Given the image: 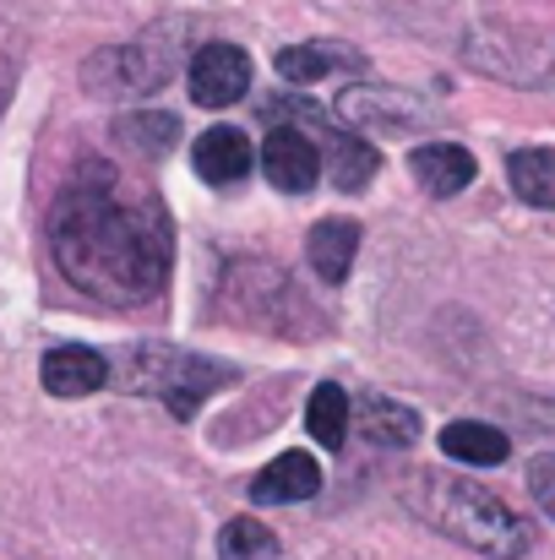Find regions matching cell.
<instances>
[{
  "label": "cell",
  "mask_w": 555,
  "mask_h": 560,
  "mask_svg": "<svg viewBox=\"0 0 555 560\" xmlns=\"http://www.w3.org/2000/svg\"><path fill=\"white\" fill-rule=\"evenodd\" d=\"M190 98L201 109H229L251 93V55L240 44H201L190 55Z\"/></svg>",
  "instance_id": "cell-6"
},
{
  "label": "cell",
  "mask_w": 555,
  "mask_h": 560,
  "mask_svg": "<svg viewBox=\"0 0 555 560\" xmlns=\"http://www.w3.org/2000/svg\"><path fill=\"white\" fill-rule=\"evenodd\" d=\"M38 381H44V392H55V397H88V392H99V386L109 381V360H104L99 349L60 343V349H49V354L38 360Z\"/></svg>",
  "instance_id": "cell-9"
},
{
  "label": "cell",
  "mask_w": 555,
  "mask_h": 560,
  "mask_svg": "<svg viewBox=\"0 0 555 560\" xmlns=\"http://www.w3.org/2000/svg\"><path fill=\"white\" fill-rule=\"evenodd\" d=\"M267 120H273V126H300V131L322 148V170L333 175L338 190H366V180L375 175V164H381L366 137L344 131V126H338L333 115H322L316 104L284 98V104H267Z\"/></svg>",
  "instance_id": "cell-4"
},
{
  "label": "cell",
  "mask_w": 555,
  "mask_h": 560,
  "mask_svg": "<svg viewBox=\"0 0 555 560\" xmlns=\"http://www.w3.org/2000/svg\"><path fill=\"white\" fill-rule=\"evenodd\" d=\"M408 175L430 190V196H458L463 186H474L479 164H474V153L458 148V142H425V148L408 153Z\"/></svg>",
  "instance_id": "cell-12"
},
{
  "label": "cell",
  "mask_w": 555,
  "mask_h": 560,
  "mask_svg": "<svg viewBox=\"0 0 555 560\" xmlns=\"http://www.w3.org/2000/svg\"><path fill=\"white\" fill-rule=\"evenodd\" d=\"M507 180L518 201L555 212V148H518L507 159Z\"/></svg>",
  "instance_id": "cell-18"
},
{
  "label": "cell",
  "mask_w": 555,
  "mask_h": 560,
  "mask_svg": "<svg viewBox=\"0 0 555 560\" xmlns=\"http://www.w3.org/2000/svg\"><path fill=\"white\" fill-rule=\"evenodd\" d=\"M181 137V120L164 115V109H131L115 120V142H126L137 159H164Z\"/></svg>",
  "instance_id": "cell-19"
},
{
  "label": "cell",
  "mask_w": 555,
  "mask_h": 560,
  "mask_svg": "<svg viewBox=\"0 0 555 560\" xmlns=\"http://www.w3.org/2000/svg\"><path fill=\"white\" fill-rule=\"evenodd\" d=\"M273 66L284 82H322L333 71H366V55L338 38H311V44H284Z\"/></svg>",
  "instance_id": "cell-10"
},
{
  "label": "cell",
  "mask_w": 555,
  "mask_h": 560,
  "mask_svg": "<svg viewBox=\"0 0 555 560\" xmlns=\"http://www.w3.org/2000/svg\"><path fill=\"white\" fill-rule=\"evenodd\" d=\"M338 115L349 126H366V131H397V126L419 120V104L408 93H386V88H344Z\"/></svg>",
  "instance_id": "cell-13"
},
{
  "label": "cell",
  "mask_w": 555,
  "mask_h": 560,
  "mask_svg": "<svg viewBox=\"0 0 555 560\" xmlns=\"http://www.w3.org/2000/svg\"><path fill=\"white\" fill-rule=\"evenodd\" d=\"M355 424L370 446H414L419 441V413L408 402H392V397H360L355 402Z\"/></svg>",
  "instance_id": "cell-16"
},
{
  "label": "cell",
  "mask_w": 555,
  "mask_h": 560,
  "mask_svg": "<svg viewBox=\"0 0 555 560\" xmlns=\"http://www.w3.org/2000/svg\"><path fill=\"white\" fill-rule=\"evenodd\" d=\"M262 175L284 196H305L316 186V175H322V148L300 126H273L267 142H262Z\"/></svg>",
  "instance_id": "cell-7"
},
{
  "label": "cell",
  "mask_w": 555,
  "mask_h": 560,
  "mask_svg": "<svg viewBox=\"0 0 555 560\" xmlns=\"http://www.w3.org/2000/svg\"><path fill=\"white\" fill-rule=\"evenodd\" d=\"M170 82V60L153 49V38L137 44H109L82 66V88L99 98H148Z\"/></svg>",
  "instance_id": "cell-5"
},
{
  "label": "cell",
  "mask_w": 555,
  "mask_h": 560,
  "mask_svg": "<svg viewBox=\"0 0 555 560\" xmlns=\"http://www.w3.org/2000/svg\"><path fill=\"white\" fill-rule=\"evenodd\" d=\"M322 490V463L311 452H284L273 457L256 479H251V501L256 506H300Z\"/></svg>",
  "instance_id": "cell-8"
},
{
  "label": "cell",
  "mask_w": 555,
  "mask_h": 560,
  "mask_svg": "<svg viewBox=\"0 0 555 560\" xmlns=\"http://www.w3.org/2000/svg\"><path fill=\"white\" fill-rule=\"evenodd\" d=\"M529 490H534L540 512L555 523V452H540V457L529 463Z\"/></svg>",
  "instance_id": "cell-21"
},
{
  "label": "cell",
  "mask_w": 555,
  "mask_h": 560,
  "mask_svg": "<svg viewBox=\"0 0 555 560\" xmlns=\"http://www.w3.org/2000/svg\"><path fill=\"white\" fill-rule=\"evenodd\" d=\"M273 556H278V539L256 517H229L218 528V560H273Z\"/></svg>",
  "instance_id": "cell-20"
},
{
  "label": "cell",
  "mask_w": 555,
  "mask_h": 560,
  "mask_svg": "<svg viewBox=\"0 0 555 560\" xmlns=\"http://www.w3.org/2000/svg\"><path fill=\"white\" fill-rule=\"evenodd\" d=\"M403 506L447 534L452 545L474 550V556L490 560H523L534 550V523L523 512H512L496 490L474 485V479H458V474H441V468H419L403 479Z\"/></svg>",
  "instance_id": "cell-2"
},
{
  "label": "cell",
  "mask_w": 555,
  "mask_h": 560,
  "mask_svg": "<svg viewBox=\"0 0 555 560\" xmlns=\"http://www.w3.org/2000/svg\"><path fill=\"white\" fill-rule=\"evenodd\" d=\"M441 452H447L452 463H469V468H501V463L512 457V441H507V430H496V424L452 419V424L441 430Z\"/></svg>",
  "instance_id": "cell-15"
},
{
  "label": "cell",
  "mask_w": 555,
  "mask_h": 560,
  "mask_svg": "<svg viewBox=\"0 0 555 560\" xmlns=\"http://www.w3.org/2000/svg\"><path fill=\"white\" fill-rule=\"evenodd\" d=\"M234 371L229 365H212L201 354H185V349H170V343H142L131 371H126V386L142 392V397H159L175 419H196V408L229 386Z\"/></svg>",
  "instance_id": "cell-3"
},
{
  "label": "cell",
  "mask_w": 555,
  "mask_h": 560,
  "mask_svg": "<svg viewBox=\"0 0 555 560\" xmlns=\"http://www.w3.org/2000/svg\"><path fill=\"white\" fill-rule=\"evenodd\" d=\"M305 256H311V272L322 283H344L355 256H360V223L355 218H322L305 240Z\"/></svg>",
  "instance_id": "cell-14"
},
{
  "label": "cell",
  "mask_w": 555,
  "mask_h": 560,
  "mask_svg": "<svg viewBox=\"0 0 555 560\" xmlns=\"http://www.w3.org/2000/svg\"><path fill=\"white\" fill-rule=\"evenodd\" d=\"M349 424H355V397L338 386V381H322L305 402V435L316 446H344L349 441Z\"/></svg>",
  "instance_id": "cell-17"
},
{
  "label": "cell",
  "mask_w": 555,
  "mask_h": 560,
  "mask_svg": "<svg viewBox=\"0 0 555 560\" xmlns=\"http://www.w3.org/2000/svg\"><path fill=\"white\" fill-rule=\"evenodd\" d=\"M44 234L55 272L109 311L159 300L175 267V223L164 201L126 180L109 159H88L60 186Z\"/></svg>",
  "instance_id": "cell-1"
},
{
  "label": "cell",
  "mask_w": 555,
  "mask_h": 560,
  "mask_svg": "<svg viewBox=\"0 0 555 560\" xmlns=\"http://www.w3.org/2000/svg\"><path fill=\"white\" fill-rule=\"evenodd\" d=\"M190 164H196V175H201L207 186H234V180H245V175H251L256 153H251V142H245L234 126H212V131H201V137H196Z\"/></svg>",
  "instance_id": "cell-11"
}]
</instances>
